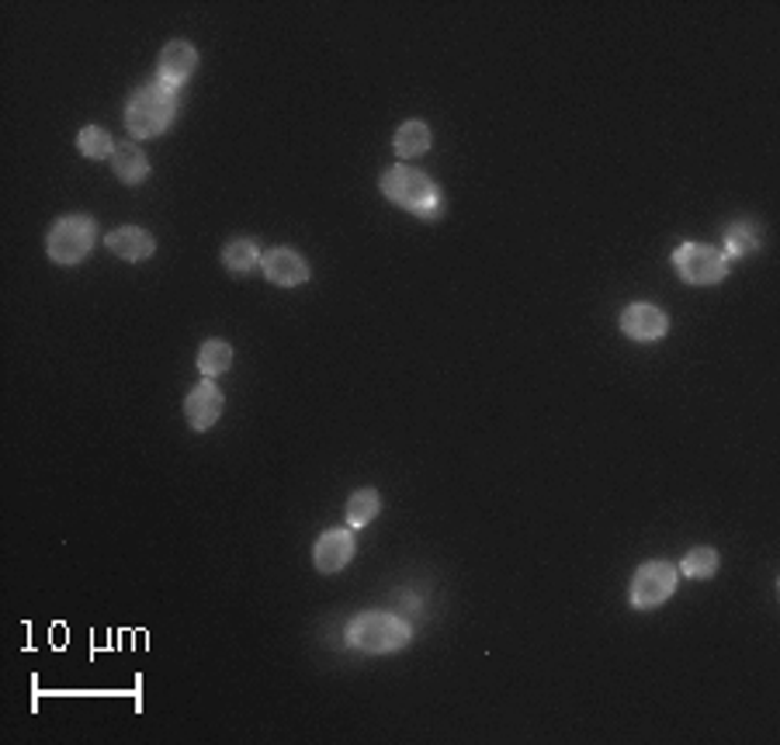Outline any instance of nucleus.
<instances>
[{"instance_id": "obj_7", "label": "nucleus", "mask_w": 780, "mask_h": 745, "mask_svg": "<svg viewBox=\"0 0 780 745\" xmlns=\"http://www.w3.org/2000/svg\"><path fill=\"white\" fill-rule=\"evenodd\" d=\"M261 271L271 285H282V288H299L312 278L309 264L302 261V253H295L291 247H274L261 257Z\"/></svg>"}, {"instance_id": "obj_8", "label": "nucleus", "mask_w": 780, "mask_h": 745, "mask_svg": "<svg viewBox=\"0 0 780 745\" xmlns=\"http://www.w3.org/2000/svg\"><path fill=\"white\" fill-rule=\"evenodd\" d=\"M621 333L639 340V344H652V340H663L669 333V319L659 306L635 302L621 312Z\"/></svg>"}, {"instance_id": "obj_15", "label": "nucleus", "mask_w": 780, "mask_h": 745, "mask_svg": "<svg viewBox=\"0 0 780 745\" xmlns=\"http://www.w3.org/2000/svg\"><path fill=\"white\" fill-rule=\"evenodd\" d=\"M229 365H233V347L226 340H205L198 351V371L205 378H219L229 371Z\"/></svg>"}, {"instance_id": "obj_9", "label": "nucleus", "mask_w": 780, "mask_h": 745, "mask_svg": "<svg viewBox=\"0 0 780 745\" xmlns=\"http://www.w3.org/2000/svg\"><path fill=\"white\" fill-rule=\"evenodd\" d=\"M351 559H354V535L344 527L323 530L320 541H316V548H312V562H316V569L323 572V576H333V572L347 569Z\"/></svg>"}, {"instance_id": "obj_10", "label": "nucleus", "mask_w": 780, "mask_h": 745, "mask_svg": "<svg viewBox=\"0 0 780 745\" xmlns=\"http://www.w3.org/2000/svg\"><path fill=\"white\" fill-rule=\"evenodd\" d=\"M195 70H198V49L192 46V42H184V38L167 42L160 59H157V77L163 83H171V88H181V83H187V77H192Z\"/></svg>"}, {"instance_id": "obj_14", "label": "nucleus", "mask_w": 780, "mask_h": 745, "mask_svg": "<svg viewBox=\"0 0 780 745\" xmlns=\"http://www.w3.org/2000/svg\"><path fill=\"white\" fill-rule=\"evenodd\" d=\"M395 153L403 157V160H413V157H424L427 149H431V129H427V122H403L395 129Z\"/></svg>"}, {"instance_id": "obj_13", "label": "nucleus", "mask_w": 780, "mask_h": 745, "mask_svg": "<svg viewBox=\"0 0 780 745\" xmlns=\"http://www.w3.org/2000/svg\"><path fill=\"white\" fill-rule=\"evenodd\" d=\"M112 167H115V177L122 184H142L146 177H150V160H146V153L136 142H118Z\"/></svg>"}, {"instance_id": "obj_12", "label": "nucleus", "mask_w": 780, "mask_h": 745, "mask_svg": "<svg viewBox=\"0 0 780 745\" xmlns=\"http://www.w3.org/2000/svg\"><path fill=\"white\" fill-rule=\"evenodd\" d=\"M104 243H108V250L115 253V257L133 261V264H136V261H146V257H153V250H157V240H153L146 229H139V226H122V229L108 232V237H104Z\"/></svg>"}, {"instance_id": "obj_18", "label": "nucleus", "mask_w": 780, "mask_h": 745, "mask_svg": "<svg viewBox=\"0 0 780 745\" xmlns=\"http://www.w3.org/2000/svg\"><path fill=\"white\" fill-rule=\"evenodd\" d=\"M261 257H264V253L257 250L254 240H233V243H226V250H222V264L229 271H237V274L254 271L261 264Z\"/></svg>"}, {"instance_id": "obj_16", "label": "nucleus", "mask_w": 780, "mask_h": 745, "mask_svg": "<svg viewBox=\"0 0 780 745\" xmlns=\"http://www.w3.org/2000/svg\"><path fill=\"white\" fill-rule=\"evenodd\" d=\"M378 509H382V496L375 493V489H357V493L347 500V524L351 527H365L378 517Z\"/></svg>"}, {"instance_id": "obj_6", "label": "nucleus", "mask_w": 780, "mask_h": 745, "mask_svg": "<svg viewBox=\"0 0 780 745\" xmlns=\"http://www.w3.org/2000/svg\"><path fill=\"white\" fill-rule=\"evenodd\" d=\"M677 580H680L677 565H669V562H645L635 572V580H631V607L652 610V607L666 604L669 596H673V589H677Z\"/></svg>"}, {"instance_id": "obj_20", "label": "nucleus", "mask_w": 780, "mask_h": 745, "mask_svg": "<svg viewBox=\"0 0 780 745\" xmlns=\"http://www.w3.org/2000/svg\"><path fill=\"white\" fill-rule=\"evenodd\" d=\"M725 243H729V253H749V250H756V237H749V226H732Z\"/></svg>"}, {"instance_id": "obj_2", "label": "nucleus", "mask_w": 780, "mask_h": 745, "mask_svg": "<svg viewBox=\"0 0 780 745\" xmlns=\"http://www.w3.org/2000/svg\"><path fill=\"white\" fill-rule=\"evenodd\" d=\"M347 645L354 652L365 655H389V652H403L413 642V628L403 621V617L386 614V610H368L357 614L354 621L344 631Z\"/></svg>"}, {"instance_id": "obj_3", "label": "nucleus", "mask_w": 780, "mask_h": 745, "mask_svg": "<svg viewBox=\"0 0 780 745\" xmlns=\"http://www.w3.org/2000/svg\"><path fill=\"white\" fill-rule=\"evenodd\" d=\"M378 187H382V195L392 205L410 211V216L434 219L437 211H440V187L424 174V170H416L410 163L389 167L386 174H382V181H378Z\"/></svg>"}, {"instance_id": "obj_4", "label": "nucleus", "mask_w": 780, "mask_h": 745, "mask_svg": "<svg viewBox=\"0 0 780 745\" xmlns=\"http://www.w3.org/2000/svg\"><path fill=\"white\" fill-rule=\"evenodd\" d=\"M97 243V226L91 216H62L53 222L49 237H46V253L53 257V264L73 267L80 264Z\"/></svg>"}, {"instance_id": "obj_17", "label": "nucleus", "mask_w": 780, "mask_h": 745, "mask_svg": "<svg viewBox=\"0 0 780 745\" xmlns=\"http://www.w3.org/2000/svg\"><path fill=\"white\" fill-rule=\"evenodd\" d=\"M714 569H719V551L714 548H693L684 555V562L677 565L680 576L687 580H711Z\"/></svg>"}, {"instance_id": "obj_5", "label": "nucleus", "mask_w": 780, "mask_h": 745, "mask_svg": "<svg viewBox=\"0 0 780 745\" xmlns=\"http://www.w3.org/2000/svg\"><path fill=\"white\" fill-rule=\"evenodd\" d=\"M673 267L687 285H719L729 274V257L708 243H680L673 253Z\"/></svg>"}, {"instance_id": "obj_11", "label": "nucleus", "mask_w": 780, "mask_h": 745, "mask_svg": "<svg viewBox=\"0 0 780 745\" xmlns=\"http://www.w3.org/2000/svg\"><path fill=\"white\" fill-rule=\"evenodd\" d=\"M184 416H187V423H192L198 434L208 431V427H216V420L222 416V392L216 389L213 378L198 381V386L187 392V399H184Z\"/></svg>"}, {"instance_id": "obj_1", "label": "nucleus", "mask_w": 780, "mask_h": 745, "mask_svg": "<svg viewBox=\"0 0 780 745\" xmlns=\"http://www.w3.org/2000/svg\"><path fill=\"white\" fill-rule=\"evenodd\" d=\"M177 91L171 83H163L153 77L146 88H139L129 104H125V129L133 139H157L171 129V122L177 115Z\"/></svg>"}, {"instance_id": "obj_19", "label": "nucleus", "mask_w": 780, "mask_h": 745, "mask_svg": "<svg viewBox=\"0 0 780 745\" xmlns=\"http://www.w3.org/2000/svg\"><path fill=\"white\" fill-rule=\"evenodd\" d=\"M77 146H80V153L91 157V160H108V157H115V139L104 133L101 125H88V129H80Z\"/></svg>"}]
</instances>
